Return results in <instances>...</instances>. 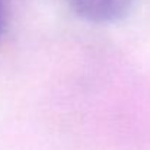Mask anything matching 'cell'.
<instances>
[{"instance_id": "1", "label": "cell", "mask_w": 150, "mask_h": 150, "mask_svg": "<svg viewBox=\"0 0 150 150\" xmlns=\"http://www.w3.org/2000/svg\"><path fill=\"white\" fill-rule=\"evenodd\" d=\"M80 18L93 23H109L124 18L136 0H69Z\"/></svg>"}, {"instance_id": "2", "label": "cell", "mask_w": 150, "mask_h": 150, "mask_svg": "<svg viewBox=\"0 0 150 150\" xmlns=\"http://www.w3.org/2000/svg\"><path fill=\"white\" fill-rule=\"evenodd\" d=\"M0 32H1V15H0Z\"/></svg>"}]
</instances>
